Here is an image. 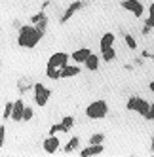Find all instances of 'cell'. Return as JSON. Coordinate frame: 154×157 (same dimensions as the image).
<instances>
[{"mask_svg": "<svg viewBox=\"0 0 154 157\" xmlns=\"http://www.w3.org/2000/svg\"><path fill=\"white\" fill-rule=\"evenodd\" d=\"M44 36V30H40L36 25H25L19 29V36H17V44L21 48H29L32 49L36 44L42 40Z\"/></svg>", "mask_w": 154, "mask_h": 157, "instance_id": "cell-1", "label": "cell"}, {"mask_svg": "<svg viewBox=\"0 0 154 157\" xmlns=\"http://www.w3.org/2000/svg\"><path fill=\"white\" fill-rule=\"evenodd\" d=\"M107 112H108V104L105 100H95L86 108V116L90 119H103L107 116Z\"/></svg>", "mask_w": 154, "mask_h": 157, "instance_id": "cell-2", "label": "cell"}, {"mask_svg": "<svg viewBox=\"0 0 154 157\" xmlns=\"http://www.w3.org/2000/svg\"><path fill=\"white\" fill-rule=\"evenodd\" d=\"M126 108L131 110V112H139V114L145 117V116L148 114V110H150V102H147L145 98H139V97H131V98L128 100Z\"/></svg>", "mask_w": 154, "mask_h": 157, "instance_id": "cell-3", "label": "cell"}, {"mask_svg": "<svg viewBox=\"0 0 154 157\" xmlns=\"http://www.w3.org/2000/svg\"><path fill=\"white\" fill-rule=\"evenodd\" d=\"M50 89L46 85H42V83H34V102L38 106H46L48 104V100H50Z\"/></svg>", "mask_w": 154, "mask_h": 157, "instance_id": "cell-4", "label": "cell"}, {"mask_svg": "<svg viewBox=\"0 0 154 157\" xmlns=\"http://www.w3.org/2000/svg\"><path fill=\"white\" fill-rule=\"evenodd\" d=\"M67 64H69V55L63 53V51L53 53L50 57V61H48V66H51V68H59V70H63Z\"/></svg>", "mask_w": 154, "mask_h": 157, "instance_id": "cell-5", "label": "cell"}, {"mask_svg": "<svg viewBox=\"0 0 154 157\" xmlns=\"http://www.w3.org/2000/svg\"><path fill=\"white\" fill-rule=\"evenodd\" d=\"M122 8L128 10V12H131L135 17H141L143 12H145V8H143V4L139 2V0H124V2H122Z\"/></svg>", "mask_w": 154, "mask_h": 157, "instance_id": "cell-6", "label": "cell"}, {"mask_svg": "<svg viewBox=\"0 0 154 157\" xmlns=\"http://www.w3.org/2000/svg\"><path fill=\"white\" fill-rule=\"evenodd\" d=\"M59 150V138L55 134H50V136L44 140V151L46 153H55Z\"/></svg>", "mask_w": 154, "mask_h": 157, "instance_id": "cell-7", "label": "cell"}, {"mask_svg": "<svg viewBox=\"0 0 154 157\" xmlns=\"http://www.w3.org/2000/svg\"><path fill=\"white\" fill-rule=\"evenodd\" d=\"M23 114H25V102L19 98V100H15V102H14L12 119H14V121H23Z\"/></svg>", "mask_w": 154, "mask_h": 157, "instance_id": "cell-8", "label": "cell"}, {"mask_svg": "<svg viewBox=\"0 0 154 157\" xmlns=\"http://www.w3.org/2000/svg\"><path fill=\"white\" fill-rule=\"evenodd\" d=\"M99 153H103V144H90L87 148H84L80 151L82 157H93V155H99Z\"/></svg>", "mask_w": 154, "mask_h": 157, "instance_id": "cell-9", "label": "cell"}, {"mask_svg": "<svg viewBox=\"0 0 154 157\" xmlns=\"http://www.w3.org/2000/svg\"><path fill=\"white\" fill-rule=\"evenodd\" d=\"M90 55H91V49L90 48H80V49H76L72 53V61L74 63H86Z\"/></svg>", "mask_w": 154, "mask_h": 157, "instance_id": "cell-10", "label": "cell"}, {"mask_svg": "<svg viewBox=\"0 0 154 157\" xmlns=\"http://www.w3.org/2000/svg\"><path fill=\"white\" fill-rule=\"evenodd\" d=\"M80 8H82V2H72V4L67 8V12L63 13V17H61V23H65V21H69V19H71V17H72L76 12H78Z\"/></svg>", "mask_w": 154, "mask_h": 157, "instance_id": "cell-11", "label": "cell"}, {"mask_svg": "<svg viewBox=\"0 0 154 157\" xmlns=\"http://www.w3.org/2000/svg\"><path fill=\"white\" fill-rule=\"evenodd\" d=\"M78 74H80V68L78 66H72V64H67L61 70V78H72V76H78Z\"/></svg>", "mask_w": 154, "mask_h": 157, "instance_id": "cell-12", "label": "cell"}, {"mask_svg": "<svg viewBox=\"0 0 154 157\" xmlns=\"http://www.w3.org/2000/svg\"><path fill=\"white\" fill-rule=\"evenodd\" d=\"M112 44H114V34H112V32H107V34H103V38H101V51L112 48Z\"/></svg>", "mask_w": 154, "mask_h": 157, "instance_id": "cell-13", "label": "cell"}, {"mask_svg": "<svg viewBox=\"0 0 154 157\" xmlns=\"http://www.w3.org/2000/svg\"><path fill=\"white\" fill-rule=\"evenodd\" d=\"M84 64H86V68H87V70H97V66H99V57L91 53L90 57H87V61H86Z\"/></svg>", "mask_w": 154, "mask_h": 157, "instance_id": "cell-14", "label": "cell"}, {"mask_svg": "<svg viewBox=\"0 0 154 157\" xmlns=\"http://www.w3.org/2000/svg\"><path fill=\"white\" fill-rule=\"evenodd\" d=\"M78 144H80V138H78V136H72V138L69 140V144H67V146H65V151H67V153H71V151H74L76 148H78Z\"/></svg>", "mask_w": 154, "mask_h": 157, "instance_id": "cell-15", "label": "cell"}, {"mask_svg": "<svg viewBox=\"0 0 154 157\" xmlns=\"http://www.w3.org/2000/svg\"><path fill=\"white\" fill-rule=\"evenodd\" d=\"M101 57H103V61H107V63H111L114 57H116V51H114V48H108V49H103L101 51Z\"/></svg>", "mask_w": 154, "mask_h": 157, "instance_id": "cell-16", "label": "cell"}, {"mask_svg": "<svg viewBox=\"0 0 154 157\" xmlns=\"http://www.w3.org/2000/svg\"><path fill=\"white\" fill-rule=\"evenodd\" d=\"M46 74H48V78H51V80H59L61 78V70L59 68H51V66H46Z\"/></svg>", "mask_w": 154, "mask_h": 157, "instance_id": "cell-17", "label": "cell"}, {"mask_svg": "<svg viewBox=\"0 0 154 157\" xmlns=\"http://www.w3.org/2000/svg\"><path fill=\"white\" fill-rule=\"evenodd\" d=\"M148 13H150V17H147L145 25H148L150 29H154V2H152V4H150V8H148Z\"/></svg>", "mask_w": 154, "mask_h": 157, "instance_id": "cell-18", "label": "cell"}, {"mask_svg": "<svg viewBox=\"0 0 154 157\" xmlns=\"http://www.w3.org/2000/svg\"><path fill=\"white\" fill-rule=\"evenodd\" d=\"M124 38H126V44H128L129 49H137V42H135L133 36H131V34H124Z\"/></svg>", "mask_w": 154, "mask_h": 157, "instance_id": "cell-19", "label": "cell"}, {"mask_svg": "<svg viewBox=\"0 0 154 157\" xmlns=\"http://www.w3.org/2000/svg\"><path fill=\"white\" fill-rule=\"evenodd\" d=\"M14 114V102H6V108H4V119H10Z\"/></svg>", "mask_w": 154, "mask_h": 157, "instance_id": "cell-20", "label": "cell"}, {"mask_svg": "<svg viewBox=\"0 0 154 157\" xmlns=\"http://www.w3.org/2000/svg\"><path fill=\"white\" fill-rule=\"evenodd\" d=\"M61 123H63L65 131H69V129L74 125V117H72V116H67V117H63V121H61Z\"/></svg>", "mask_w": 154, "mask_h": 157, "instance_id": "cell-21", "label": "cell"}, {"mask_svg": "<svg viewBox=\"0 0 154 157\" xmlns=\"http://www.w3.org/2000/svg\"><path fill=\"white\" fill-rule=\"evenodd\" d=\"M103 140H105V136L101 132H97V134H93V136L90 138V144H103Z\"/></svg>", "mask_w": 154, "mask_h": 157, "instance_id": "cell-22", "label": "cell"}, {"mask_svg": "<svg viewBox=\"0 0 154 157\" xmlns=\"http://www.w3.org/2000/svg\"><path fill=\"white\" fill-rule=\"evenodd\" d=\"M67 132V131H65V127H63V123H57V125H53L51 129H50V134H55V132Z\"/></svg>", "mask_w": 154, "mask_h": 157, "instance_id": "cell-23", "label": "cell"}, {"mask_svg": "<svg viewBox=\"0 0 154 157\" xmlns=\"http://www.w3.org/2000/svg\"><path fill=\"white\" fill-rule=\"evenodd\" d=\"M32 119V108L25 106V114H23V121H30Z\"/></svg>", "mask_w": 154, "mask_h": 157, "instance_id": "cell-24", "label": "cell"}, {"mask_svg": "<svg viewBox=\"0 0 154 157\" xmlns=\"http://www.w3.org/2000/svg\"><path fill=\"white\" fill-rule=\"evenodd\" d=\"M145 119H148V121H154V104H150V110H148V114L145 116Z\"/></svg>", "mask_w": 154, "mask_h": 157, "instance_id": "cell-25", "label": "cell"}, {"mask_svg": "<svg viewBox=\"0 0 154 157\" xmlns=\"http://www.w3.org/2000/svg\"><path fill=\"white\" fill-rule=\"evenodd\" d=\"M42 19H46V17H44V13L40 12V13H36L34 17H32V23H34V25H36V23H40V21H42Z\"/></svg>", "mask_w": 154, "mask_h": 157, "instance_id": "cell-26", "label": "cell"}, {"mask_svg": "<svg viewBox=\"0 0 154 157\" xmlns=\"http://www.w3.org/2000/svg\"><path fill=\"white\" fill-rule=\"evenodd\" d=\"M4 136H6V127H0V146H4Z\"/></svg>", "mask_w": 154, "mask_h": 157, "instance_id": "cell-27", "label": "cell"}, {"mask_svg": "<svg viewBox=\"0 0 154 157\" xmlns=\"http://www.w3.org/2000/svg\"><path fill=\"white\" fill-rule=\"evenodd\" d=\"M148 32H150V27H148V25H145V29H143V34H148Z\"/></svg>", "mask_w": 154, "mask_h": 157, "instance_id": "cell-28", "label": "cell"}, {"mask_svg": "<svg viewBox=\"0 0 154 157\" xmlns=\"http://www.w3.org/2000/svg\"><path fill=\"white\" fill-rule=\"evenodd\" d=\"M148 87H150V91L154 93V82H150V85H148Z\"/></svg>", "mask_w": 154, "mask_h": 157, "instance_id": "cell-29", "label": "cell"}]
</instances>
